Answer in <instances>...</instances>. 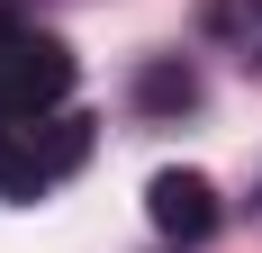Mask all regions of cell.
Instances as JSON below:
<instances>
[{
	"label": "cell",
	"mask_w": 262,
	"mask_h": 253,
	"mask_svg": "<svg viewBox=\"0 0 262 253\" xmlns=\"http://www.w3.org/2000/svg\"><path fill=\"white\" fill-rule=\"evenodd\" d=\"M63 100H73V54L54 46V36H18V46L0 54V126L46 118Z\"/></svg>",
	"instance_id": "cell-1"
},
{
	"label": "cell",
	"mask_w": 262,
	"mask_h": 253,
	"mask_svg": "<svg viewBox=\"0 0 262 253\" xmlns=\"http://www.w3.org/2000/svg\"><path fill=\"white\" fill-rule=\"evenodd\" d=\"M145 217H154V235H172V244H208L217 235V190L199 172H154Z\"/></svg>",
	"instance_id": "cell-2"
},
{
	"label": "cell",
	"mask_w": 262,
	"mask_h": 253,
	"mask_svg": "<svg viewBox=\"0 0 262 253\" xmlns=\"http://www.w3.org/2000/svg\"><path fill=\"white\" fill-rule=\"evenodd\" d=\"M127 100H136V118H190L199 109V73H190L181 54H154V64H136Z\"/></svg>",
	"instance_id": "cell-3"
},
{
	"label": "cell",
	"mask_w": 262,
	"mask_h": 253,
	"mask_svg": "<svg viewBox=\"0 0 262 253\" xmlns=\"http://www.w3.org/2000/svg\"><path fill=\"white\" fill-rule=\"evenodd\" d=\"M244 18H253V27H262V0H244Z\"/></svg>",
	"instance_id": "cell-4"
}]
</instances>
